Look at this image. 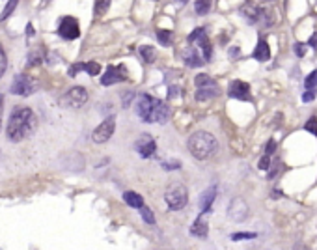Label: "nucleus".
<instances>
[{
  "mask_svg": "<svg viewBox=\"0 0 317 250\" xmlns=\"http://www.w3.org/2000/svg\"><path fill=\"white\" fill-rule=\"evenodd\" d=\"M58 34L64 38V40H77V38L80 36L79 21H77L75 17H64V19L60 21Z\"/></svg>",
  "mask_w": 317,
  "mask_h": 250,
  "instance_id": "nucleus-10",
  "label": "nucleus"
},
{
  "mask_svg": "<svg viewBox=\"0 0 317 250\" xmlns=\"http://www.w3.org/2000/svg\"><path fill=\"white\" fill-rule=\"evenodd\" d=\"M86 101H88V92L84 90L82 86L71 88V90L62 97V103L67 105V107H73V109H80Z\"/></svg>",
  "mask_w": 317,
  "mask_h": 250,
  "instance_id": "nucleus-9",
  "label": "nucleus"
},
{
  "mask_svg": "<svg viewBox=\"0 0 317 250\" xmlns=\"http://www.w3.org/2000/svg\"><path fill=\"white\" fill-rule=\"evenodd\" d=\"M316 95H317L316 88H306V93H302V101H304V103L314 101V99H316Z\"/></svg>",
  "mask_w": 317,
  "mask_h": 250,
  "instance_id": "nucleus-31",
  "label": "nucleus"
},
{
  "mask_svg": "<svg viewBox=\"0 0 317 250\" xmlns=\"http://www.w3.org/2000/svg\"><path fill=\"white\" fill-rule=\"evenodd\" d=\"M183 2H185V0H183Z\"/></svg>",
  "mask_w": 317,
  "mask_h": 250,
  "instance_id": "nucleus-43",
  "label": "nucleus"
},
{
  "mask_svg": "<svg viewBox=\"0 0 317 250\" xmlns=\"http://www.w3.org/2000/svg\"><path fill=\"white\" fill-rule=\"evenodd\" d=\"M84 71H86L88 75H99L101 66L97 62H86V64H84Z\"/></svg>",
  "mask_w": 317,
  "mask_h": 250,
  "instance_id": "nucleus-24",
  "label": "nucleus"
},
{
  "mask_svg": "<svg viewBox=\"0 0 317 250\" xmlns=\"http://www.w3.org/2000/svg\"><path fill=\"white\" fill-rule=\"evenodd\" d=\"M110 8V0H95V15H105Z\"/></svg>",
  "mask_w": 317,
  "mask_h": 250,
  "instance_id": "nucleus-23",
  "label": "nucleus"
},
{
  "mask_svg": "<svg viewBox=\"0 0 317 250\" xmlns=\"http://www.w3.org/2000/svg\"><path fill=\"white\" fill-rule=\"evenodd\" d=\"M36 88H38V83L34 81L32 77L17 75L13 79V84H11L9 92L13 93V95H32L36 92Z\"/></svg>",
  "mask_w": 317,
  "mask_h": 250,
  "instance_id": "nucleus-7",
  "label": "nucleus"
},
{
  "mask_svg": "<svg viewBox=\"0 0 317 250\" xmlns=\"http://www.w3.org/2000/svg\"><path fill=\"white\" fill-rule=\"evenodd\" d=\"M310 45H312V47L316 49V47H317V36H312V40H310Z\"/></svg>",
  "mask_w": 317,
  "mask_h": 250,
  "instance_id": "nucleus-39",
  "label": "nucleus"
},
{
  "mask_svg": "<svg viewBox=\"0 0 317 250\" xmlns=\"http://www.w3.org/2000/svg\"><path fill=\"white\" fill-rule=\"evenodd\" d=\"M228 93L234 97V99H241V101H250L252 95H250V86L242 81H234L230 84V90Z\"/></svg>",
  "mask_w": 317,
  "mask_h": 250,
  "instance_id": "nucleus-15",
  "label": "nucleus"
},
{
  "mask_svg": "<svg viewBox=\"0 0 317 250\" xmlns=\"http://www.w3.org/2000/svg\"><path fill=\"white\" fill-rule=\"evenodd\" d=\"M218 150L217 138L211 133L205 131H198V133L191 134L189 138V151L192 153V157H196L198 161H205L211 155H215Z\"/></svg>",
  "mask_w": 317,
  "mask_h": 250,
  "instance_id": "nucleus-3",
  "label": "nucleus"
},
{
  "mask_svg": "<svg viewBox=\"0 0 317 250\" xmlns=\"http://www.w3.org/2000/svg\"><path fill=\"white\" fill-rule=\"evenodd\" d=\"M127 67L125 66H110L107 67V73L101 77V84L103 86H110V84H116V83H123L127 81Z\"/></svg>",
  "mask_w": 317,
  "mask_h": 250,
  "instance_id": "nucleus-11",
  "label": "nucleus"
},
{
  "mask_svg": "<svg viewBox=\"0 0 317 250\" xmlns=\"http://www.w3.org/2000/svg\"><path fill=\"white\" fill-rule=\"evenodd\" d=\"M140 54H142L144 62H148V64H151V62L155 60V56H157L155 49H153V47H150V45H144V47H140Z\"/></svg>",
  "mask_w": 317,
  "mask_h": 250,
  "instance_id": "nucleus-22",
  "label": "nucleus"
},
{
  "mask_svg": "<svg viewBox=\"0 0 317 250\" xmlns=\"http://www.w3.org/2000/svg\"><path fill=\"white\" fill-rule=\"evenodd\" d=\"M84 69V64H75V66L69 67V77H75L79 71H82Z\"/></svg>",
  "mask_w": 317,
  "mask_h": 250,
  "instance_id": "nucleus-36",
  "label": "nucleus"
},
{
  "mask_svg": "<svg viewBox=\"0 0 317 250\" xmlns=\"http://www.w3.org/2000/svg\"><path fill=\"white\" fill-rule=\"evenodd\" d=\"M267 2H273V0H267Z\"/></svg>",
  "mask_w": 317,
  "mask_h": 250,
  "instance_id": "nucleus-42",
  "label": "nucleus"
},
{
  "mask_svg": "<svg viewBox=\"0 0 317 250\" xmlns=\"http://www.w3.org/2000/svg\"><path fill=\"white\" fill-rule=\"evenodd\" d=\"M269 167H271V155L265 153V157L259 161V168H261V170H267Z\"/></svg>",
  "mask_w": 317,
  "mask_h": 250,
  "instance_id": "nucleus-35",
  "label": "nucleus"
},
{
  "mask_svg": "<svg viewBox=\"0 0 317 250\" xmlns=\"http://www.w3.org/2000/svg\"><path fill=\"white\" fill-rule=\"evenodd\" d=\"M164 200H166L168 208L172 209V211H179V209H183L185 206H187V202H189V192L185 189V185L172 183L166 189V192H164Z\"/></svg>",
  "mask_w": 317,
  "mask_h": 250,
  "instance_id": "nucleus-4",
  "label": "nucleus"
},
{
  "mask_svg": "<svg viewBox=\"0 0 317 250\" xmlns=\"http://www.w3.org/2000/svg\"><path fill=\"white\" fill-rule=\"evenodd\" d=\"M2 112H4V95H0V127H2Z\"/></svg>",
  "mask_w": 317,
  "mask_h": 250,
  "instance_id": "nucleus-38",
  "label": "nucleus"
},
{
  "mask_svg": "<svg viewBox=\"0 0 317 250\" xmlns=\"http://www.w3.org/2000/svg\"><path fill=\"white\" fill-rule=\"evenodd\" d=\"M295 54L302 58V56L306 54V45H304V43H295Z\"/></svg>",
  "mask_w": 317,
  "mask_h": 250,
  "instance_id": "nucleus-33",
  "label": "nucleus"
},
{
  "mask_svg": "<svg viewBox=\"0 0 317 250\" xmlns=\"http://www.w3.org/2000/svg\"><path fill=\"white\" fill-rule=\"evenodd\" d=\"M157 38L162 45H170V43H172V32H170V30H158Z\"/></svg>",
  "mask_w": 317,
  "mask_h": 250,
  "instance_id": "nucleus-26",
  "label": "nucleus"
},
{
  "mask_svg": "<svg viewBox=\"0 0 317 250\" xmlns=\"http://www.w3.org/2000/svg\"><path fill=\"white\" fill-rule=\"evenodd\" d=\"M304 86H306V88H316L317 86V69L316 71H312V73L304 79Z\"/></svg>",
  "mask_w": 317,
  "mask_h": 250,
  "instance_id": "nucleus-28",
  "label": "nucleus"
},
{
  "mask_svg": "<svg viewBox=\"0 0 317 250\" xmlns=\"http://www.w3.org/2000/svg\"><path fill=\"white\" fill-rule=\"evenodd\" d=\"M194 9L198 15H207L211 9V0H196L194 2Z\"/></svg>",
  "mask_w": 317,
  "mask_h": 250,
  "instance_id": "nucleus-21",
  "label": "nucleus"
},
{
  "mask_svg": "<svg viewBox=\"0 0 317 250\" xmlns=\"http://www.w3.org/2000/svg\"><path fill=\"white\" fill-rule=\"evenodd\" d=\"M242 13H244V17H246L250 23H256V25L269 26L273 23L271 11H269V9H263V8H258L256 4H246V6H242Z\"/></svg>",
  "mask_w": 317,
  "mask_h": 250,
  "instance_id": "nucleus-6",
  "label": "nucleus"
},
{
  "mask_svg": "<svg viewBox=\"0 0 317 250\" xmlns=\"http://www.w3.org/2000/svg\"><path fill=\"white\" fill-rule=\"evenodd\" d=\"M136 116L146 124H166L170 118V109L164 101L144 93L136 99Z\"/></svg>",
  "mask_w": 317,
  "mask_h": 250,
  "instance_id": "nucleus-2",
  "label": "nucleus"
},
{
  "mask_svg": "<svg viewBox=\"0 0 317 250\" xmlns=\"http://www.w3.org/2000/svg\"><path fill=\"white\" fill-rule=\"evenodd\" d=\"M17 2L19 0H9V4H6V8H4V11H2V15H0V21H6L9 17V13L15 9V6H17Z\"/></svg>",
  "mask_w": 317,
  "mask_h": 250,
  "instance_id": "nucleus-27",
  "label": "nucleus"
},
{
  "mask_svg": "<svg viewBox=\"0 0 317 250\" xmlns=\"http://www.w3.org/2000/svg\"><path fill=\"white\" fill-rule=\"evenodd\" d=\"M232 239L234 241H239V239H256V234H234Z\"/></svg>",
  "mask_w": 317,
  "mask_h": 250,
  "instance_id": "nucleus-34",
  "label": "nucleus"
},
{
  "mask_svg": "<svg viewBox=\"0 0 317 250\" xmlns=\"http://www.w3.org/2000/svg\"><path fill=\"white\" fill-rule=\"evenodd\" d=\"M140 215H142V218L146 220V222H148V224H155V215L151 213L150 208L142 206V208H140Z\"/></svg>",
  "mask_w": 317,
  "mask_h": 250,
  "instance_id": "nucleus-25",
  "label": "nucleus"
},
{
  "mask_svg": "<svg viewBox=\"0 0 317 250\" xmlns=\"http://www.w3.org/2000/svg\"><path fill=\"white\" fill-rule=\"evenodd\" d=\"M179 167H181L179 161H164V163H162V168H164V170H177Z\"/></svg>",
  "mask_w": 317,
  "mask_h": 250,
  "instance_id": "nucleus-32",
  "label": "nucleus"
},
{
  "mask_svg": "<svg viewBox=\"0 0 317 250\" xmlns=\"http://www.w3.org/2000/svg\"><path fill=\"white\" fill-rule=\"evenodd\" d=\"M26 30H28V36H34V28H32V25H28V28H26Z\"/></svg>",
  "mask_w": 317,
  "mask_h": 250,
  "instance_id": "nucleus-41",
  "label": "nucleus"
},
{
  "mask_svg": "<svg viewBox=\"0 0 317 250\" xmlns=\"http://www.w3.org/2000/svg\"><path fill=\"white\" fill-rule=\"evenodd\" d=\"M228 215L232 220L235 222H242L244 218L248 217V204L242 200V198H234V202L230 204L228 208Z\"/></svg>",
  "mask_w": 317,
  "mask_h": 250,
  "instance_id": "nucleus-13",
  "label": "nucleus"
},
{
  "mask_svg": "<svg viewBox=\"0 0 317 250\" xmlns=\"http://www.w3.org/2000/svg\"><path fill=\"white\" fill-rule=\"evenodd\" d=\"M237 56H239V49L234 47V49H232V58H237Z\"/></svg>",
  "mask_w": 317,
  "mask_h": 250,
  "instance_id": "nucleus-40",
  "label": "nucleus"
},
{
  "mask_svg": "<svg viewBox=\"0 0 317 250\" xmlns=\"http://www.w3.org/2000/svg\"><path fill=\"white\" fill-rule=\"evenodd\" d=\"M304 129H306L308 133L317 136V118H310L308 122H306V125H304Z\"/></svg>",
  "mask_w": 317,
  "mask_h": 250,
  "instance_id": "nucleus-29",
  "label": "nucleus"
},
{
  "mask_svg": "<svg viewBox=\"0 0 317 250\" xmlns=\"http://www.w3.org/2000/svg\"><path fill=\"white\" fill-rule=\"evenodd\" d=\"M189 42L196 43V47H200V49L203 50V58H205V62L211 60V54H213V52H211V43H209V38L203 28L192 30V34L189 36Z\"/></svg>",
  "mask_w": 317,
  "mask_h": 250,
  "instance_id": "nucleus-12",
  "label": "nucleus"
},
{
  "mask_svg": "<svg viewBox=\"0 0 317 250\" xmlns=\"http://www.w3.org/2000/svg\"><path fill=\"white\" fill-rule=\"evenodd\" d=\"M217 198V187H211L207 191L203 192L200 196V209H201V215H205L211 211V206H213V202Z\"/></svg>",
  "mask_w": 317,
  "mask_h": 250,
  "instance_id": "nucleus-17",
  "label": "nucleus"
},
{
  "mask_svg": "<svg viewBox=\"0 0 317 250\" xmlns=\"http://www.w3.org/2000/svg\"><path fill=\"white\" fill-rule=\"evenodd\" d=\"M136 151L140 153V157L148 159L153 157L155 151H157V144L151 138V134H142L138 140H136Z\"/></svg>",
  "mask_w": 317,
  "mask_h": 250,
  "instance_id": "nucleus-14",
  "label": "nucleus"
},
{
  "mask_svg": "<svg viewBox=\"0 0 317 250\" xmlns=\"http://www.w3.org/2000/svg\"><path fill=\"white\" fill-rule=\"evenodd\" d=\"M194 84H196V99L198 101H207L211 97H217L220 93V88L218 84L207 75H198L194 79Z\"/></svg>",
  "mask_w": 317,
  "mask_h": 250,
  "instance_id": "nucleus-5",
  "label": "nucleus"
},
{
  "mask_svg": "<svg viewBox=\"0 0 317 250\" xmlns=\"http://www.w3.org/2000/svg\"><path fill=\"white\" fill-rule=\"evenodd\" d=\"M38 129V116L34 114L30 107L17 105L9 114V122L6 127V134L11 142H21L32 136L34 131Z\"/></svg>",
  "mask_w": 317,
  "mask_h": 250,
  "instance_id": "nucleus-1",
  "label": "nucleus"
},
{
  "mask_svg": "<svg viewBox=\"0 0 317 250\" xmlns=\"http://www.w3.org/2000/svg\"><path fill=\"white\" fill-rule=\"evenodd\" d=\"M191 234L196 235V237H205V235H207V222L203 220V217H198L194 220Z\"/></svg>",
  "mask_w": 317,
  "mask_h": 250,
  "instance_id": "nucleus-20",
  "label": "nucleus"
},
{
  "mask_svg": "<svg viewBox=\"0 0 317 250\" xmlns=\"http://www.w3.org/2000/svg\"><path fill=\"white\" fill-rule=\"evenodd\" d=\"M181 58L185 60V64L189 67H201L205 64V58L198 54L196 47H187V49L181 52Z\"/></svg>",
  "mask_w": 317,
  "mask_h": 250,
  "instance_id": "nucleus-16",
  "label": "nucleus"
},
{
  "mask_svg": "<svg viewBox=\"0 0 317 250\" xmlns=\"http://www.w3.org/2000/svg\"><path fill=\"white\" fill-rule=\"evenodd\" d=\"M114 129H116V118L110 116L107 118L99 127H95V131L92 133V138L93 142H97V144H103V142L110 140V136L114 134Z\"/></svg>",
  "mask_w": 317,
  "mask_h": 250,
  "instance_id": "nucleus-8",
  "label": "nucleus"
},
{
  "mask_svg": "<svg viewBox=\"0 0 317 250\" xmlns=\"http://www.w3.org/2000/svg\"><path fill=\"white\" fill-rule=\"evenodd\" d=\"M123 200H125L127 206H131V208L134 209H140L144 206V198L138 192H125V194H123Z\"/></svg>",
  "mask_w": 317,
  "mask_h": 250,
  "instance_id": "nucleus-19",
  "label": "nucleus"
},
{
  "mask_svg": "<svg viewBox=\"0 0 317 250\" xmlns=\"http://www.w3.org/2000/svg\"><path fill=\"white\" fill-rule=\"evenodd\" d=\"M6 66H8V58H6V52H4L2 45H0V77L4 75V71H6Z\"/></svg>",
  "mask_w": 317,
  "mask_h": 250,
  "instance_id": "nucleus-30",
  "label": "nucleus"
},
{
  "mask_svg": "<svg viewBox=\"0 0 317 250\" xmlns=\"http://www.w3.org/2000/svg\"><path fill=\"white\" fill-rule=\"evenodd\" d=\"M254 58L258 60V62H267V60L271 58V49H269L265 40H259L258 42L256 49H254Z\"/></svg>",
  "mask_w": 317,
  "mask_h": 250,
  "instance_id": "nucleus-18",
  "label": "nucleus"
},
{
  "mask_svg": "<svg viewBox=\"0 0 317 250\" xmlns=\"http://www.w3.org/2000/svg\"><path fill=\"white\" fill-rule=\"evenodd\" d=\"M275 148H276V142L271 140L267 144V148H265V153H267V155H273V153H275Z\"/></svg>",
  "mask_w": 317,
  "mask_h": 250,
  "instance_id": "nucleus-37",
  "label": "nucleus"
}]
</instances>
